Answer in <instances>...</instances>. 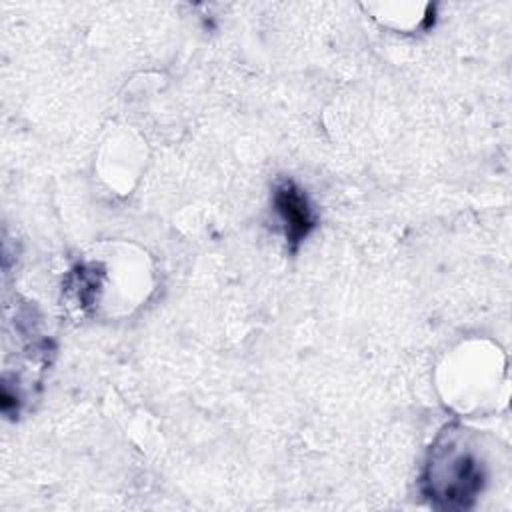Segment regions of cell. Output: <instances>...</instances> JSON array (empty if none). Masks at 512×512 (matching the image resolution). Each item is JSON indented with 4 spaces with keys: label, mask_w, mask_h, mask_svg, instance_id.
I'll return each mask as SVG.
<instances>
[{
    "label": "cell",
    "mask_w": 512,
    "mask_h": 512,
    "mask_svg": "<svg viewBox=\"0 0 512 512\" xmlns=\"http://www.w3.org/2000/svg\"><path fill=\"white\" fill-rule=\"evenodd\" d=\"M276 208L286 224V236L290 242H300L308 230L314 226L312 212L308 208L306 196L292 182L278 186L276 190Z\"/></svg>",
    "instance_id": "obj_1"
}]
</instances>
